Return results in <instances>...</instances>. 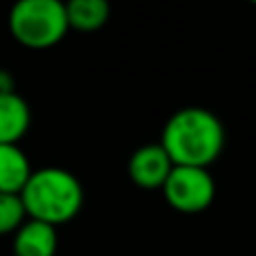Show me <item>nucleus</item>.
<instances>
[{
    "instance_id": "1",
    "label": "nucleus",
    "mask_w": 256,
    "mask_h": 256,
    "mask_svg": "<svg viewBox=\"0 0 256 256\" xmlns=\"http://www.w3.org/2000/svg\"><path fill=\"white\" fill-rule=\"evenodd\" d=\"M162 148L173 166L209 168L225 146L222 122L207 108L186 106L176 110L162 128Z\"/></svg>"
},
{
    "instance_id": "2",
    "label": "nucleus",
    "mask_w": 256,
    "mask_h": 256,
    "mask_svg": "<svg viewBox=\"0 0 256 256\" xmlns=\"http://www.w3.org/2000/svg\"><path fill=\"white\" fill-rule=\"evenodd\" d=\"M20 200L27 218L58 227L70 222L84 207V186L74 173L58 166L32 171Z\"/></svg>"
},
{
    "instance_id": "3",
    "label": "nucleus",
    "mask_w": 256,
    "mask_h": 256,
    "mask_svg": "<svg viewBox=\"0 0 256 256\" xmlns=\"http://www.w3.org/2000/svg\"><path fill=\"white\" fill-rule=\"evenodd\" d=\"M70 30L66 4L58 0H20L9 14V32L20 45L45 50L56 45Z\"/></svg>"
},
{
    "instance_id": "4",
    "label": "nucleus",
    "mask_w": 256,
    "mask_h": 256,
    "mask_svg": "<svg viewBox=\"0 0 256 256\" xmlns=\"http://www.w3.org/2000/svg\"><path fill=\"white\" fill-rule=\"evenodd\" d=\"M164 198L180 214H200L216 198V182L209 168L173 166L162 186Z\"/></svg>"
},
{
    "instance_id": "5",
    "label": "nucleus",
    "mask_w": 256,
    "mask_h": 256,
    "mask_svg": "<svg viewBox=\"0 0 256 256\" xmlns=\"http://www.w3.org/2000/svg\"><path fill=\"white\" fill-rule=\"evenodd\" d=\"M173 162L162 148V144H144L128 160V176L142 189H162Z\"/></svg>"
},
{
    "instance_id": "6",
    "label": "nucleus",
    "mask_w": 256,
    "mask_h": 256,
    "mask_svg": "<svg viewBox=\"0 0 256 256\" xmlns=\"http://www.w3.org/2000/svg\"><path fill=\"white\" fill-rule=\"evenodd\" d=\"M58 248L56 227L27 218L14 234V256H54Z\"/></svg>"
},
{
    "instance_id": "7",
    "label": "nucleus",
    "mask_w": 256,
    "mask_h": 256,
    "mask_svg": "<svg viewBox=\"0 0 256 256\" xmlns=\"http://www.w3.org/2000/svg\"><path fill=\"white\" fill-rule=\"evenodd\" d=\"M32 112L18 92L0 94V144H18L30 130Z\"/></svg>"
},
{
    "instance_id": "8",
    "label": "nucleus",
    "mask_w": 256,
    "mask_h": 256,
    "mask_svg": "<svg viewBox=\"0 0 256 256\" xmlns=\"http://www.w3.org/2000/svg\"><path fill=\"white\" fill-rule=\"evenodd\" d=\"M32 166L18 144H0V194H16L25 189Z\"/></svg>"
},
{
    "instance_id": "9",
    "label": "nucleus",
    "mask_w": 256,
    "mask_h": 256,
    "mask_svg": "<svg viewBox=\"0 0 256 256\" xmlns=\"http://www.w3.org/2000/svg\"><path fill=\"white\" fill-rule=\"evenodd\" d=\"M68 25L79 32H97L110 18L106 0H70L66 4Z\"/></svg>"
},
{
    "instance_id": "10",
    "label": "nucleus",
    "mask_w": 256,
    "mask_h": 256,
    "mask_svg": "<svg viewBox=\"0 0 256 256\" xmlns=\"http://www.w3.org/2000/svg\"><path fill=\"white\" fill-rule=\"evenodd\" d=\"M27 220L25 207L20 196L16 194H0V236L16 234L18 227Z\"/></svg>"
},
{
    "instance_id": "11",
    "label": "nucleus",
    "mask_w": 256,
    "mask_h": 256,
    "mask_svg": "<svg viewBox=\"0 0 256 256\" xmlns=\"http://www.w3.org/2000/svg\"><path fill=\"white\" fill-rule=\"evenodd\" d=\"M16 92V79L12 76L9 70L0 68V94H14Z\"/></svg>"
}]
</instances>
